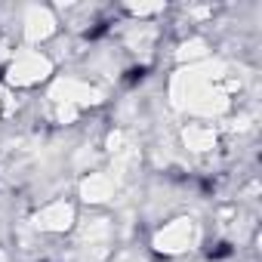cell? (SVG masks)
I'll return each instance as SVG.
<instances>
[{
  "instance_id": "6da1fadb",
  "label": "cell",
  "mask_w": 262,
  "mask_h": 262,
  "mask_svg": "<svg viewBox=\"0 0 262 262\" xmlns=\"http://www.w3.org/2000/svg\"><path fill=\"white\" fill-rule=\"evenodd\" d=\"M228 244H216V250H210V256H228Z\"/></svg>"
}]
</instances>
